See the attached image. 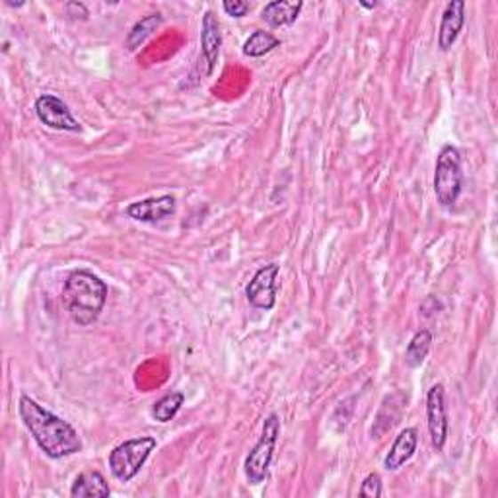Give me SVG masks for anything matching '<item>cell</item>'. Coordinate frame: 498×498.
Masks as SVG:
<instances>
[{"label": "cell", "mask_w": 498, "mask_h": 498, "mask_svg": "<svg viewBox=\"0 0 498 498\" xmlns=\"http://www.w3.org/2000/svg\"><path fill=\"white\" fill-rule=\"evenodd\" d=\"M175 206H178V201H175L173 195H162V197H152V199L133 203L127 206V211L124 213L137 222L158 224L165 221V218L175 214Z\"/></svg>", "instance_id": "obj_9"}, {"label": "cell", "mask_w": 498, "mask_h": 498, "mask_svg": "<svg viewBox=\"0 0 498 498\" xmlns=\"http://www.w3.org/2000/svg\"><path fill=\"white\" fill-rule=\"evenodd\" d=\"M463 187L462 154L454 144H444L436 158L434 195L444 209H452L458 203Z\"/></svg>", "instance_id": "obj_3"}, {"label": "cell", "mask_w": 498, "mask_h": 498, "mask_svg": "<svg viewBox=\"0 0 498 498\" xmlns=\"http://www.w3.org/2000/svg\"><path fill=\"white\" fill-rule=\"evenodd\" d=\"M18 413L24 427L34 436L36 444L47 458L62 460L82 452V440L70 422L57 417L26 393L20 396Z\"/></svg>", "instance_id": "obj_1"}, {"label": "cell", "mask_w": 498, "mask_h": 498, "mask_svg": "<svg viewBox=\"0 0 498 498\" xmlns=\"http://www.w3.org/2000/svg\"><path fill=\"white\" fill-rule=\"evenodd\" d=\"M417 446H419V432L417 429H403L398 438L393 440L390 452L386 454V458H383V467H386L388 471H398L401 467L407 463L414 452H417Z\"/></svg>", "instance_id": "obj_12"}, {"label": "cell", "mask_w": 498, "mask_h": 498, "mask_svg": "<svg viewBox=\"0 0 498 498\" xmlns=\"http://www.w3.org/2000/svg\"><path fill=\"white\" fill-rule=\"evenodd\" d=\"M164 22V16L162 14H149V16H144L141 18L137 24L133 26V29L129 31V36H127V49L129 51H134V49H139L144 41H147L156 29H158Z\"/></svg>", "instance_id": "obj_17"}, {"label": "cell", "mask_w": 498, "mask_h": 498, "mask_svg": "<svg viewBox=\"0 0 498 498\" xmlns=\"http://www.w3.org/2000/svg\"><path fill=\"white\" fill-rule=\"evenodd\" d=\"M67 10H70V12H72V10H75V14L70 16L72 20H78V18H80V20H86V18H88V10H86V6H84V4H80V3H68V4H67Z\"/></svg>", "instance_id": "obj_21"}, {"label": "cell", "mask_w": 498, "mask_h": 498, "mask_svg": "<svg viewBox=\"0 0 498 498\" xmlns=\"http://www.w3.org/2000/svg\"><path fill=\"white\" fill-rule=\"evenodd\" d=\"M278 45H280V39L275 37L271 31L257 29L245 39L242 51H244L245 57L259 59V57H265L267 53H271V51L277 49Z\"/></svg>", "instance_id": "obj_16"}, {"label": "cell", "mask_w": 498, "mask_h": 498, "mask_svg": "<svg viewBox=\"0 0 498 498\" xmlns=\"http://www.w3.org/2000/svg\"><path fill=\"white\" fill-rule=\"evenodd\" d=\"M432 349V333L429 329H421L413 335L407 349H405V365L409 368H419L427 360Z\"/></svg>", "instance_id": "obj_15"}, {"label": "cell", "mask_w": 498, "mask_h": 498, "mask_svg": "<svg viewBox=\"0 0 498 498\" xmlns=\"http://www.w3.org/2000/svg\"><path fill=\"white\" fill-rule=\"evenodd\" d=\"M36 116L49 129L67 133L82 131V124L72 116L67 103L57 96H51V93H41L36 100Z\"/></svg>", "instance_id": "obj_7"}, {"label": "cell", "mask_w": 498, "mask_h": 498, "mask_svg": "<svg viewBox=\"0 0 498 498\" xmlns=\"http://www.w3.org/2000/svg\"><path fill=\"white\" fill-rule=\"evenodd\" d=\"M278 273H280V267L277 263H269L259 269L245 286L247 302L257 309H265V311L273 309L277 304Z\"/></svg>", "instance_id": "obj_6"}, {"label": "cell", "mask_w": 498, "mask_h": 498, "mask_svg": "<svg viewBox=\"0 0 498 498\" xmlns=\"http://www.w3.org/2000/svg\"><path fill=\"white\" fill-rule=\"evenodd\" d=\"M111 494L109 485L100 471L80 473L70 486L72 498H106Z\"/></svg>", "instance_id": "obj_14"}, {"label": "cell", "mask_w": 498, "mask_h": 498, "mask_svg": "<svg viewBox=\"0 0 498 498\" xmlns=\"http://www.w3.org/2000/svg\"><path fill=\"white\" fill-rule=\"evenodd\" d=\"M108 294L109 288L98 275L86 269H76L67 277L60 298L70 319L80 327H88L100 317Z\"/></svg>", "instance_id": "obj_2"}, {"label": "cell", "mask_w": 498, "mask_h": 498, "mask_svg": "<svg viewBox=\"0 0 498 498\" xmlns=\"http://www.w3.org/2000/svg\"><path fill=\"white\" fill-rule=\"evenodd\" d=\"M221 47H222L221 22H218V18L213 10H206L203 14V24H201V53L206 62V75H213V70L218 62V55H221Z\"/></svg>", "instance_id": "obj_10"}, {"label": "cell", "mask_w": 498, "mask_h": 498, "mask_svg": "<svg viewBox=\"0 0 498 498\" xmlns=\"http://www.w3.org/2000/svg\"><path fill=\"white\" fill-rule=\"evenodd\" d=\"M222 8L230 18H244L252 10V4L244 3V0H224Z\"/></svg>", "instance_id": "obj_20"}, {"label": "cell", "mask_w": 498, "mask_h": 498, "mask_svg": "<svg viewBox=\"0 0 498 498\" xmlns=\"http://www.w3.org/2000/svg\"><path fill=\"white\" fill-rule=\"evenodd\" d=\"M360 496H368V498H380L383 496V485H382V477L378 473H368L365 477V481L360 485Z\"/></svg>", "instance_id": "obj_19"}, {"label": "cell", "mask_w": 498, "mask_h": 498, "mask_svg": "<svg viewBox=\"0 0 498 498\" xmlns=\"http://www.w3.org/2000/svg\"><path fill=\"white\" fill-rule=\"evenodd\" d=\"M427 424L434 450L442 452L448 440V411L442 383H434L427 393Z\"/></svg>", "instance_id": "obj_8"}, {"label": "cell", "mask_w": 498, "mask_h": 498, "mask_svg": "<svg viewBox=\"0 0 498 498\" xmlns=\"http://www.w3.org/2000/svg\"><path fill=\"white\" fill-rule=\"evenodd\" d=\"M185 403V396L181 391H170L165 393L164 398H160L158 401H154L152 405V417L154 421L158 422H170L175 414L180 413V409L183 407Z\"/></svg>", "instance_id": "obj_18"}, {"label": "cell", "mask_w": 498, "mask_h": 498, "mask_svg": "<svg viewBox=\"0 0 498 498\" xmlns=\"http://www.w3.org/2000/svg\"><path fill=\"white\" fill-rule=\"evenodd\" d=\"M302 8V0H273V3L265 4L261 18L271 28H286L296 22Z\"/></svg>", "instance_id": "obj_13"}, {"label": "cell", "mask_w": 498, "mask_h": 498, "mask_svg": "<svg viewBox=\"0 0 498 498\" xmlns=\"http://www.w3.org/2000/svg\"><path fill=\"white\" fill-rule=\"evenodd\" d=\"M280 436V419L277 413L267 414L263 421V432L261 438L257 440V444L249 450L247 458L244 462V473L249 485H261L267 475L269 467H271L275 448Z\"/></svg>", "instance_id": "obj_5"}, {"label": "cell", "mask_w": 498, "mask_h": 498, "mask_svg": "<svg viewBox=\"0 0 498 498\" xmlns=\"http://www.w3.org/2000/svg\"><path fill=\"white\" fill-rule=\"evenodd\" d=\"M154 436H139V438L124 440L109 454V470L111 475L121 483H129L141 473V470L156 450Z\"/></svg>", "instance_id": "obj_4"}, {"label": "cell", "mask_w": 498, "mask_h": 498, "mask_svg": "<svg viewBox=\"0 0 498 498\" xmlns=\"http://www.w3.org/2000/svg\"><path fill=\"white\" fill-rule=\"evenodd\" d=\"M465 24V3L463 0H452L446 4L440 29H438V47L440 51H450L455 44V39L460 37Z\"/></svg>", "instance_id": "obj_11"}, {"label": "cell", "mask_w": 498, "mask_h": 498, "mask_svg": "<svg viewBox=\"0 0 498 498\" xmlns=\"http://www.w3.org/2000/svg\"><path fill=\"white\" fill-rule=\"evenodd\" d=\"M360 6H362V8H368V10H374L378 4H376V3H374V4H372V3H360Z\"/></svg>", "instance_id": "obj_22"}]
</instances>
